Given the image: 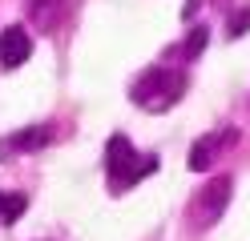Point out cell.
I'll return each mask as SVG.
<instances>
[{
	"label": "cell",
	"mask_w": 250,
	"mask_h": 241,
	"mask_svg": "<svg viewBox=\"0 0 250 241\" xmlns=\"http://www.w3.org/2000/svg\"><path fill=\"white\" fill-rule=\"evenodd\" d=\"M182 96H186V73L166 69V64L146 69L129 89V101L137 109H146V112H166L169 105H178Z\"/></svg>",
	"instance_id": "obj_1"
},
{
	"label": "cell",
	"mask_w": 250,
	"mask_h": 241,
	"mask_svg": "<svg viewBox=\"0 0 250 241\" xmlns=\"http://www.w3.org/2000/svg\"><path fill=\"white\" fill-rule=\"evenodd\" d=\"M28 56H33V37H28L21 24L0 32V64H4V69H21Z\"/></svg>",
	"instance_id": "obj_5"
},
{
	"label": "cell",
	"mask_w": 250,
	"mask_h": 241,
	"mask_svg": "<svg viewBox=\"0 0 250 241\" xmlns=\"http://www.w3.org/2000/svg\"><path fill=\"white\" fill-rule=\"evenodd\" d=\"M234 141H238V129H222V133H210V137L194 141V149H190V169H194V173L210 169V165H214V157L222 153L226 145H234Z\"/></svg>",
	"instance_id": "obj_6"
},
{
	"label": "cell",
	"mask_w": 250,
	"mask_h": 241,
	"mask_svg": "<svg viewBox=\"0 0 250 241\" xmlns=\"http://www.w3.org/2000/svg\"><path fill=\"white\" fill-rule=\"evenodd\" d=\"M206 40H210V32H206V24H202V28H194L190 37H186V48H182V53H186V60H194V56L202 53V48H206Z\"/></svg>",
	"instance_id": "obj_9"
},
{
	"label": "cell",
	"mask_w": 250,
	"mask_h": 241,
	"mask_svg": "<svg viewBox=\"0 0 250 241\" xmlns=\"http://www.w3.org/2000/svg\"><path fill=\"white\" fill-rule=\"evenodd\" d=\"M57 12H61V0H28V20L41 24V32L57 24Z\"/></svg>",
	"instance_id": "obj_7"
},
{
	"label": "cell",
	"mask_w": 250,
	"mask_h": 241,
	"mask_svg": "<svg viewBox=\"0 0 250 241\" xmlns=\"http://www.w3.org/2000/svg\"><path fill=\"white\" fill-rule=\"evenodd\" d=\"M24 209H28L24 193H4V189H0V217H4V221H17Z\"/></svg>",
	"instance_id": "obj_8"
},
{
	"label": "cell",
	"mask_w": 250,
	"mask_h": 241,
	"mask_svg": "<svg viewBox=\"0 0 250 241\" xmlns=\"http://www.w3.org/2000/svg\"><path fill=\"white\" fill-rule=\"evenodd\" d=\"M230 189H234V181H230L226 173L202 185V193H198L194 205H190V221L198 225V229H210V225H218V217H222L226 205H230Z\"/></svg>",
	"instance_id": "obj_3"
},
{
	"label": "cell",
	"mask_w": 250,
	"mask_h": 241,
	"mask_svg": "<svg viewBox=\"0 0 250 241\" xmlns=\"http://www.w3.org/2000/svg\"><path fill=\"white\" fill-rule=\"evenodd\" d=\"M153 169H158V157H149V153L142 157L125 133H113L105 141V177H109V189L113 193H125L129 185L142 181V177H149Z\"/></svg>",
	"instance_id": "obj_2"
},
{
	"label": "cell",
	"mask_w": 250,
	"mask_h": 241,
	"mask_svg": "<svg viewBox=\"0 0 250 241\" xmlns=\"http://www.w3.org/2000/svg\"><path fill=\"white\" fill-rule=\"evenodd\" d=\"M49 141H53V125H33V129H21L12 137H0V161L17 157V153H37Z\"/></svg>",
	"instance_id": "obj_4"
},
{
	"label": "cell",
	"mask_w": 250,
	"mask_h": 241,
	"mask_svg": "<svg viewBox=\"0 0 250 241\" xmlns=\"http://www.w3.org/2000/svg\"><path fill=\"white\" fill-rule=\"evenodd\" d=\"M246 28H250V8H238V16H230V24H226L230 40H234V37H242Z\"/></svg>",
	"instance_id": "obj_10"
}]
</instances>
